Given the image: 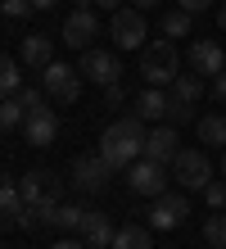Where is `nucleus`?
<instances>
[{"label":"nucleus","instance_id":"obj_17","mask_svg":"<svg viewBox=\"0 0 226 249\" xmlns=\"http://www.w3.org/2000/svg\"><path fill=\"white\" fill-rule=\"evenodd\" d=\"M18 59L27 64V68H45V64H50L54 59V41L50 36H45V32H32V36H23V46H18Z\"/></svg>","mask_w":226,"mask_h":249},{"label":"nucleus","instance_id":"obj_38","mask_svg":"<svg viewBox=\"0 0 226 249\" xmlns=\"http://www.w3.org/2000/svg\"><path fill=\"white\" fill-rule=\"evenodd\" d=\"M59 0H32V9H54Z\"/></svg>","mask_w":226,"mask_h":249},{"label":"nucleus","instance_id":"obj_12","mask_svg":"<svg viewBox=\"0 0 226 249\" xmlns=\"http://www.w3.org/2000/svg\"><path fill=\"white\" fill-rule=\"evenodd\" d=\"M23 136H27V145H36V150L54 145V136H59V118H54V109L45 105V109H36V113H27Z\"/></svg>","mask_w":226,"mask_h":249},{"label":"nucleus","instance_id":"obj_10","mask_svg":"<svg viewBox=\"0 0 226 249\" xmlns=\"http://www.w3.org/2000/svg\"><path fill=\"white\" fill-rule=\"evenodd\" d=\"M176 150H181L176 127H172V123H158V127L145 136V154H140V159H149V163H163V168H168L172 159H176Z\"/></svg>","mask_w":226,"mask_h":249},{"label":"nucleus","instance_id":"obj_11","mask_svg":"<svg viewBox=\"0 0 226 249\" xmlns=\"http://www.w3.org/2000/svg\"><path fill=\"white\" fill-rule=\"evenodd\" d=\"M127 186L136 190V195H149V199H158L163 190H168V181H163V163H149V159H136V163L127 168Z\"/></svg>","mask_w":226,"mask_h":249},{"label":"nucleus","instance_id":"obj_29","mask_svg":"<svg viewBox=\"0 0 226 249\" xmlns=\"http://www.w3.org/2000/svg\"><path fill=\"white\" fill-rule=\"evenodd\" d=\"M0 14L5 18H27L32 14V0H0Z\"/></svg>","mask_w":226,"mask_h":249},{"label":"nucleus","instance_id":"obj_19","mask_svg":"<svg viewBox=\"0 0 226 249\" xmlns=\"http://www.w3.org/2000/svg\"><path fill=\"white\" fill-rule=\"evenodd\" d=\"M154 245V227H140V222H127V227H118V236L109 249H149Z\"/></svg>","mask_w":226,"mask_h":249},{"label":"nucleus","instance_id":"obj_24","mask_svg":"<svg viewBox=\"0 0 226 249\" xmlns=\"http://www.w3.org/2000/svg\"><path fill=\"white\" fill-rule=\"evenodd\" d=\"M23 123H27V109H23V100H18V95L0 100V131H14V127H23Z\"/></svg>","mask_w":226,"mask_h":249},{"label":"nucleus","instance_id":"obj_20","mask_svg":"<svg viewBox=\"0 0 226 249\" xmlns=\"http://www.w3.org/2000/svg\"><path fill=\"white\" fill-rule=\"evenodd\" d=\"M168 95L181 100V105H194V100L204 95V77H199V72H176V82L168 86Z\"/></svg>","mask_w":226,"mask_h":249},{"label":"nucleus","instance_id":"obj_5","mask_svg":"<svg viewBox=\"0 0 226 249\" xmlns=\"http://www.w3.org/2000/svg\"><path fill=\"white\" fill-rule=\"evenodd\" d=\"M172 177L181 181V190H199V195H204V186L213 181V163H208L204 150H176Z\"/></svg>","mask_w":226,"mask_h":249},{"label":"nucleus","instance_id":"obj_16","mask_svg":"<svg viewBox=\"0 0 226 249\" xmlns=\"http://www.w3.org/2000/svg\"><path fill=\"white\" fill-rule=\"evenodd\" d=\"M136 113H140L145 123H163L172 113V95H168V86H145L140 95H136Z\"/></svg>","mask_w":226,"mask_h":249},{"label":"nucleus","instance_id":"obj_13","mask_svg":"<svg viewBox=\"0 0 226 249\" xmlns=\"http://www.w3.org/2000/svg\"><path fill=\"white\" fill-rule=\"evenodd\" d=\"M18 195H23V204L59 199V181H54L45 168H32V172H23V177H18Z\"/></svg>","mask_w":226,"mask_h":249},{"label":"nucleus","instance_id":"obj_35","mask_svg":"<svg viewBox=\"0 0 226 249\" xmlns=\"http://www.w3.org/2000/svg\"><path fill=\"white\" fill-rule=\"evenodd\" d=\"M131 5H136V9H158L163 0H131Z\"/></svg>","mask_w":226,"mask_h":249},{"label":"nucleus","instance_id":"obj_37","mask_svg":"<svg viewBox=\"0 0 226 249\" xmlns=\"http://www.w3.org/2000/svg\"><path fill=\"white\" fill-rule=\"evenodd\" d=\"M217 27H222V32H226V0H222V5H217Z\"/></svg>","mask_w":226,"mask_h":249},{"label":"nucleus","instance_id":"obj_1","mask_svg":"<svg viewBox=\"0 0 226 249\" xmlns=\"http://www.w3.org/2000/svg\"><path fill=\"white\" fill-rule=\"evenodd\" d=\"M145 118L140 113H127V118H118V123H109L104 127V136H100V154L109 159V163L118 168V172H127L136 159L145 154Z\"/></svg>","mask_w":226,"mask_h":249},{"label":"nucleus","instance_id":"obj_8","mask_svg":"<svg viewBox=\"0 0 226 249\" xmlns=\"http://www.w3.org/2000/svg\"><path fill=\"white\" fill-rule=\"evenodd\" d=\"M82 77H90L95 86H113L118 77H122V64H118V54L113 50H100V46H90L82 50V64H77Z\"/></svg>","mask_w":226,"mask_h":249},{"label":"nucleus","instance_id":"obj_6","mask_svg":"<svg viewBox=\"0 0 226 249\" xmlns=\"http://www.w3.org/2000/svg\"><path fill=\"white\" fill-rule=\"evenodd\" d=\"M109 32H113V46L118 50H140L145 46V9H113L109 18Z\"/></svg>","mask_w":226,"mask_h":249},{"label":"nucleus","instance_id":"obj_18","mask_svg":"<svg viewBox=\"0 0 226 249\" xmlns=\"http://www.w3.org/2000/svg\"><path fill=\"white\" fill-rule=\"evenodd\" d=\"M23 217V195H18V181H9L5 172H0V227L18 222Z\"/></svg>","mask_w":226,"mask_h":249},{"label":"nucleus","instance_id":"obj_31","mask_svg":"<svg viewBox=\"0 0 226 249\" xmlns=\"http://www.w3.org/2000/svg\"><path fill=\"white\" fill-rule=\"evenodd\" d=\"M104 100H109V105H122V100H127V91H122V82H113V86H104Z\"/></svg>","mask_w":226,"mask_h":249},{"label":"nucleus","instance_id":"obj_30","mask_svg":"<svg viewBox=\"0 0 226 249\" xmlns=\"http://www.w3.org/2000/svg\"><path fill=\"white\" fill-rule=\"evenodd\" d=\"M194 118V105H181V100H172V113H168V123L181 127V123H190Z\"/></svg>","mask_w":226,"mask_h":249},{"label":"nucleus","instance_id":"obj_33","mask_svg":"<svg viewBox=\"0 0 226 249\" xmlns=\"http://www.w3.org/2000/svg\"><path fill=\"white\" fill-rule=\"evenodd\" d=\"M213 95L226 100V72H217V77H213Z\"/></svg>","mask_w":226,"mask_h":249},{"label":"nucleus","instance_id":"obj_23","mask_svg":"<svg viewBox=\"0 0 226 249\" xmlns=\"http://www.w3.org/2000/svg\"><path fill=\"white\" fill-rule=\"evenodd\" d=\"M204 240L213 249H226V209H213L204 217Z\"/></svg>","mask_w":226,"mask_h":249},{"label":"nucleus","instance_id":"obj_3","mask_svg":"<svg viewBox=\"0 0 226 249\" xmlns=\"http://www.w3.org/2000/svg\"><path fill=\"white\" fill-rule=\"evenodd\" d=\"M41 91L50 95V100H59V105H72V100L82 95V72L72 68V64L50 59V64L41 68Z\"/></svg>","mask_w":226,"mask_h":249},{"label":"nucleus","instance_id":"obj_9","mask_svg":"<svg viewBox=\"0 0 226 249\" xmlns=\"http://www.w3.org/2000/svg\"><path fill=\"white\" fill-rule=\"evenodd\" d=\"M95 36H100V18H95V9H72L68 18H64V46L72 50H90L95 46Z\"/></svg>","mask_w":226,"mask_h":249},{"label":"nucleus","instance_id":"obj_14","mask_svg":"<svg viewBox=\"0 0 226 249\" xmlns=\"http://www.w3.org/2000/svg\"><path fill=\"white\" fill-rule=\"evenodd\" d=\"M190 64H194L199 77H217V72H226V46H217V41H194Z\"/></svg>","mask_w":226,"mask_h":249},{"label":"nucleus","instance_id":"obj_39","mask_svg":"<svg viewBox=\"0 0 226 249\" xmlns=\"http://www.w3.org/2000/svg\"><path fill=\"white\" fill-rule=\"evenodd\" d=\"M77 9H95V0H77Z\"/></svg>","mask_w":226,"mask_h":249},{"label":"nucleus","instance_id":"obj_7","mask_svg":"<svg viewBox=\"0 0 226 249\" xmlns=\"http://www.w3.org/2000/svg\"><path fill=\"white\" fill-rule=\"evenodd\" d=\"M186 217H190V199L181 195V190H163L154 199V209H149V227L154 231H176Z\"/></svg>","mask_w":226,"mask_h":249},{"label":"nucleus","instance_id":"obj_26","mask_svg":"<svg viewBox=\"0 0 226 249\" xmlns=\"http://www.w3.org/2000/svg\"><path fill=\"white\" fill-rule=\"evenodd\" d=\"M82 217H86V209H77V204H59L54 217H50V227H59V231H77Z\"/></svg>","mask_w":226,"mask_h":249},{"label":"nucleus","instance_id":"obj_32","mask_svg":"<svg viewBox=\"0 0 226 249\" xmlns=\"http://www.w3.org/2000/svg\"><path fill=\"white\" fill-rule=\"evenodd\" d=\"M176 5H181V9H190V14H204L213 0H176Z\"/></svg>","mask_w":226,"mask_h":249},{"label":"nucleus","instance_id":"obj_36","mask_svg":"<svg viewBox=\"0 0 226 249\" xmlns=\"http://www.w3.org/2000/svg\"><path fill=\"white\" fill-rule=\"evenodd\" d=\"M95 5H100V9H109V14H113V9H122V0H95Z\"/></svg>","mask_w":226,"mask_h":249},{"label":"nucleus","instance_id":"obj_34","mask_svg":"<svg viewBox=\"0 0 226 249\" xmlns=\"http://www.w3.org/2000/svg\"><path fill=\"white\" fill-rule=\"evenodd\" d=\"M50 249H90V245H86V240H54Z\"/></svg>","mask_w":226,"mask_h":249},{"label":"nucleus","instance_id":"obj_22","mask_svg":"<svg viewBox=\"0 0 226 249\" xmlns=\"http://www.w3.org/2000/svg\"><path fill=\"white\" fill-rule=\"evenodd\" d=\"M194 127H199V141L204 145H222V150H226V118H222V113H204Z\"/></svg>","mask_w":226,"mask_h":249},{"label":"nucleus","instance_id":"obj_2","mask_svg":"<svg viewBox=\"0 0 226 249\" xmlns=\"http://www.w3.org/2000/svg\"><path fill=\"white\" fill-rule=\"evenodd\" d=\"M176 72H181V54H176V46L168 36L140 46V77H145V86H172Z\"/></svg>","mask_w":226,"mask_h":249},{"label":"nucleus","instance_id":"obj_28","mask_svg":"<svg viewBox=\"0 0 226 249\" xmlns=\"http://www.w3.org/2000/svg\"><path fill=\"white\" fill-rule=\"evenodd\" d=\"M204 199H208V209H226V181H208Z\"/></svg>","mask_w":226,"mask_h":249},{"label":"nucleus","instance_id":"obj_27","mask_svg":"<svg viewBox=\"0 0 226 249\" xmlns=\"http://www.w3.org/2000/svg\"><path fill=\"white\" fill-rule=\"evenodd\" d=\"M18 100H23V109H27V113H36V109H45V100H50V95H45L41 86H23Z\"/></svg>","mask_w":226,"mask_h":249},{"label":"nucleus","instance_id":"obj_25","mask_svg":"<svg viewBox=\"0 0 226 249\" xmlns=\"http://www.w3.org/2000/svg\"><path fill=\"white\" fill-rule=\"evenodd\" d=\"M190 18H194V14L181 9V5L168 9V14H163V36H168V41H172V36H190Z\"/></svg>","mask_w":226,"mask_h":249},{"label":"nucleus","instance_id":"obj_21","mask_svg":"<svg viewBox=\"0 0 226 249\" xmlns=\"http://www.w3.org/2000/svg\"><path fill=\"white\" fill-rule=\"evenodd\" d=\"M23 91V72H18V59H9V54H0V100L18 95Z\"/></svg>","mask_w":226,"mask_h":249},{"label":"nucleus","instance_id":"obj_40","mask_svg":"<svg viewBox=\"0 0 226 249\" xmlns=\"http://www.w3.org/2000/svg\"><path fill=\"white\" fill-rule=\"evenodd\" d=\"M222 177H226V150H222Z\"/></svg>","mask_w":226,"mask_h":249},{"label":"nucleus","instance_id":"obj_15","mask_svg":"<svg viewBox=\"0 0 226 249\" xmlns=\"http://www.w3.org/2000/svg\"><path fill=\"white\" fill-rule=\"evenodd\" d=\"M77 236H82L90 249H109L113 236H118V227H113V217H109V213H86V217H82V227H77Z\"/></svg>","mask_w":226,"mask_h":249},{"label":"nucleus","instance_id":"obj_4","mask_svg":"<svg viewBox=\"0 0 226 249\" xmlns=\"http://www.w3.org/2000/svg\"><path fill=\"white\" fill-rule=\"evenodd\" d=\"M113 172H118V168H113L100 150H95V154H77V159H72V186L86 190V195L104 190V186L113 181Z\"/></svg>","mask_w":226,"mask_h":249}]
</instances>
